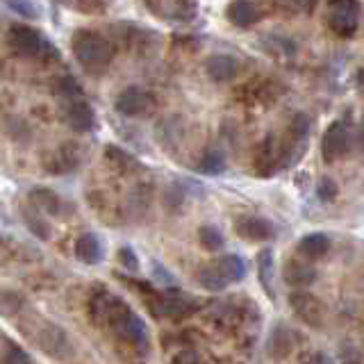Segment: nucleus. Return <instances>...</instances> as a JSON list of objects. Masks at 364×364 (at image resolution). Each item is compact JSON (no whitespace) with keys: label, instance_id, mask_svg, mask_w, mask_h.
<instances>
[{"label":"nucleus","instance_id":"obj_1","mask_svg":"<svg viewBox=\"0 0 364 364\" xmlns=\"http://www.w3.org/2000/svg\"><path fill=\"white\" fill-rule=\"evenodd\" d=\"M73 55L80 66L89 73H102L112 64V43L94 30H77L73 34Z\"/></svg>","mask_w":364,"mask_h":364},{"label":"nucleus","instance_id":"obj_2","mask_svg":"<svg viewBox=\"0 0 364 364\" xmlns=\"http://www.w3.org/2000/svg\"><path fill=\"white\" fill-rule=\"evenodd\" d=\"M7 39L14 53L23 57H43L46 53H53V46L43 39V34L39 30H34L30 26H21V23L9 28Z\"/></svg>","mask_w":364,"mask_h":364},{"label":"nucleus","instance_id":"obj_3","mask_svg":"<svg viewBox=\"0 0 364 364\" xmlns=\"http://www.w3.org/2000/svg\"><path fill=\"white\" fill-rule=\"evenodd\" d=\"M151 310L155 316H182L191 314L198 307V301H193L191 296H187L180 289H166L162 294L153 291L151 294Z\"/></svg>","mask_w":364,"mask_h":364},{"label":"nucleus","instance_id":"obj_4","mask_svg":"<svg viewBox=\"0 0 364 364\" xmlns=\"http://www.w3.org/2000/svg\"><path fill=\"white\" fill-rule=\"evenodd\" d=\"M291 159L289 155V148H284L282 141H278L276 136H267L264 141H262L259 151L255 155V173L267 178V176H273L278 168H282Z\"/></svg>","mask_w":364,"mask_h":364},{"label":"nucleus","instance_id":"obj_5","mask_svg":"<svg viewBox=\"0 0 364 364\" xmlns=\"http://www.w3.org/2000/svg\"><path fill=\"white\" fill-rule=\"evenodd\" d=\"M289 305L305 326L310 328H323L326 326V305L321 299H316L310 291H291Z\"/></svg>","mask_w":364,"mask_h":364},{"label":"nucleus","instance_id":"obj_6","mask_svg":"<svg viewBox=\"0 0 364 364\" xmlns=\"http://www.w3.org/2000/svg\"><path fill=\"white\" fill-rule=\"evenodd\" d=\"M350 148L348 141V128L341 121L330 123L326 132H323V139H321V155H323V162L326 164H333L337 159H341Z\"/></svg>","mask_w":364,"mask_h":364},{"label":"nucleus","instance_id":"obj_7","mask_svg":"<svg viewBox=\"0 0 364 364\" xmlns=\"http://www.w3.org/2000/svg\"><path fill=\"white\" fill-rule=\"evenodd\" d=\"M153 105H155V98L148 94L146 89L134 87V85L123 89L117 96V102H114V107H117L121 117H141V114L148 112Z\"/></svg>","mask_w":364,"mask_h":364},{"label":"nucleus","instance_id":"obj_8","mask_svg":"<svg viewBox=\"0 0 364 364\" xmlns=\"http://www.w3.org/2000/svg\"><path fill=\"white\" fill-rule=\"evenodd\" d=\"M235 232L239 237H244L246 242H264V239H271L276 235L273 225L262 219V216H253V214H244L235 219Z\"/></svg>","mask_w":364,"mask_h":364},{"label":"nucleus","instance_id":"obj_9","mask_svg":"<svg viewBox=\"0 0 364 364\" xmlns=\"http://www.w3.org/2000/svg\"><path fill=\"white\" fill-rule=\"evenodd\" d=\"M75 257L80 262H85V264H98L105 257V246H102L100 237L94 235V232H85L75 239Z\"/></svg>","mask_w":364,"mask_h":364},{"label":"nucleus","instance_id":"obj_10","mask_svg":"<svg viewBox=\"0 0 364 364\" xmlns=\"http://www.w3.org/2000/svg\"><path fill=\"white\" fill-rule=\"evenodd\" d=\"M205 71L214 82H230L239 73V62L232 55H212L205 64Z\"/></svg>","mask_w":364,"mask_h":364},{"label":"nucleus","instance_id":"obj_11","mask_svg":"<svg viewBox=\"0 0 364 364\" xmlns=\"http://www.w3.org/2000/svg\"><path fill=\"white\" fill-rule=\"evenodd\" d=\"M225 16L237 28H250L257 23L259 11L253 3H250V0H232L225 9Z\"/></svg>","mask_w":364,"mask_h":364},{"label":"nucleus","instance_id":"obj_12","mask_svg":"<svg viewBox=\"0 0 364 364\" xmlns=\"http://www.w3.org/2000/svg\"><path fill=\"white\" fill-rule=\"evenodd\" d=\"M282 276L284 282L291 284V287H307L316 280V271L301 259H289L282 269Z\"/></svg>","mask_w":364,"mask_h":364},{"label":"nucleus","instance_id":"obj_13","mask_svg":"<svg viewBox=\"0 0 364 364\" xmlns=\"http://www.w3.org/2000/svg\"><path fill=\"white\" fill-rule=\"evenodd\" d=\"M330 250V237L326 232H310L299 242V253L307 259H321Z\"/></svg>","mask_w":364,"mask_h":364},{"label":"nucleus","instance_id":"obj_14","mask_svg":"<svg viewBox=\"0 0 364 364\" xmlns=\"http://www.w3.org/2000/svg\"><path fill=\"white\" fill-rule=\"evenodd\" d=\"M66 119L75 132H89L94 128V109H91L85 100H73L71 107L66 112Z\"/></svg>","mask_w":364,"mask_h":364},{"label":"nucleus","instance_id":"obj_15","mask_svg":"<svg viewBox=\"0 0 364 364\" xmlns=\"http://www.w3.org/2000/svg\"><path fill=\"white\" fill-rule=\"evenodd\" d=\"M358 21H360V14H348V11H330L328 26L337 34V37L350 39L353 34L358 32Z\"/></svg>","mask_w":364,"mask_h":364},{"label":"nucleus","instance_id":"obj_16","mask_svg":"<svg viewBox=\"0 0 364 364\" xmlns=\"http://www.w3.org/2000/svg\"><path fill=\"white\" fill-rule=\"evenodd\" d=\"M198 284L208 291H223L228 284H230V280H228V276L221 271V267L216 264V262H212V264H205L198 271Z\"/></svg>","mask_w":364,"mask_h":364},{"label":"nucleus","instance_id":"obj_17","mask_svg":"<svg viewBox=\"0 0 364 364\" xmlns=\"http://www.w3.org/2000/svg\"><path fill=\"white\" fill-rule=\"evenodd\" d=\"M30 203L37 210H43V212H48L53 216L62 212V198L50 189H32L30 191Z\"/></svg>","mask_w":364,"mask_h":364},{"label":"nucleus","instance_id":"obj_18","mask_svg":"<svg viewBox=\"0 0 364 364\" xmlns=\"http://www.w3.org/2000/svg\"><path fill=\"white\" fill-rule=\"evenodd\" d=\"M216 264L221 267V271L228 276V280L230 282H239V280H244L246 278V273H248V267H246V262L242 255H235V253H228L223 257L216 259Z\"/></svg>","mask_w":364,"mask_h":364},{"label":"nucleus","instance_id":"obj_19","mask_svg":"<svg viewBox=\"0 0 364 364\" xmlns=\"http://www.w3.org/2000/svg\"><path fill=\"white\" fill-rule=\"evenodd\" d=\"M198 171H200L203 176H219V173H223V171H225V155L219 151V148H210V151L200 157Z\"/></svg>","mask_w":364,"mask_h":364},{"label":"nucleus","instance_id":"obj_20","mask_svg":"<svg viewBox=\"0 0 364 364\" xmlns=\"http://www.w3.org/2000/svg\"><path fill=\"white\" fill-rule=\"evenodd\" d=\"M21 214H23V219H26L28 230L34 237H39V239H43V242H48V239H50V225H48V221H43V216L39 214V210L23 208Z\"/></svg>","mask_w":364,"mask_h":364},{"label":"nucleus","instance_id":"obj_21","mask_svg":"<svg viewBox=\"0 0 364 364\" xmlns=\"http://www.w3.org/2000/svg\"><path fill=\"white\" fill-rule=\"evenodd\" d=\"M80 162L77 157V146H71V144H64L62 148H57L55 153V164H60L55 168V173H64V171H73Z\"/></svg>","mask_w":364,"mask_h":364},{"label":"nucleus","instance_id":"obj_22","mask_svg":"<svg viewBox=\"0 0 364 364\" xmlns=\"http://www.w3.org/2000/svg\"><path fill=\"white\" fill-rule=\"evenodd\" d=\"M198 242L205 250H221L223 244H225V239H223V232L219 230V228H214V225H200L198 228Z\"/></svg>","mask_w":364,"mask_h":364},{"label":"nucleus","instance_id":"obj_23","mask_svg":"<svg viewBox=\"0 0 364 364\" xmlns=\"http://www.w3.org/2000/svg\"><path fill=\"white\" fill-rule=\"evenodd\" d=\"M105 157L114 166H119L123 171H134L136 166H139V162H136L130 153H125L123 148H119V146H107L105 148Z\"/></svg>","mask_w":364,"mask_h":364},{"label":"nucleus","instance_id":"obj_24","mask_svg":"<svg viewBox=\"0 0 364 364\" xmlns=\"http://www.w3.org/2000/svg\"><path fill=\"white\" fill-rule=\"evenodd\" d=\"M257 271H259V280L264 284V289L271 294V273H273V250L271 248H264L262 253L257 255Z\"/></svg>","mask_w":364,"mask_h":364},{"label":"nucleus","instance_id":"obj_25","mask_svg":"<svg viewBox=\"0 0 364 364\" xmlns=\"http://www.w3.org/2000/svg\"><path fill=\"white\" fill-rule=\"evenodd\" d=\"M271 346H278V350H273V355H284L289 348H291V335H289V330L284 328V326H278V328H273V335H271Z\"/></svg>","mask_w":364,"mask_h":364},{"label":"nucleus","instance_id":"obj_26","mask_svg":"<svg viewBox=\"0 0 364 364\" xmlns=\"http://www.w3.org/2000/svg\"><path fill=\"white\" fill-rule=\"evenodd\" d=\"M57 91L64 96V98H82V87H80V82H75V77H71V75H64L60 82H57Z\"/></svg>","mask_w":364,"mask_h":364},{"label":"nucleus","instance_id":"obj_27","mask_svg":"<svg viewBox=\"0 0 364 364\" xmlns=\"http://www.w3.org/2000/svg\"><path fill=\"white\" fill-rule=\"evenodd\" d=\"M337 193H339V187H337V182H335L333 178L323 176L321 180H318V185H316V196L321 198L323 203L335 200V198H337Z\"/></svg>","mask_w":364,"mask_h":364},{"label":"nucleus","instance_id":"obj_28","mask_svg":"<svg viewBox=\"0 0 364 364\" xmlns=\"http://www.w3.org/2000/svg\"><path fill=\"white\" fill-rule=\"evenodd\" d=\"M7 7L11 11H16V14H21L23 18H37V7H34L30 0H7Z\"/></svg>","mask_w":364,"mask_h":364},{"label":"nucleus","instance_id":"obj_29","mask_svg":"<svg viewBox=\"0 0 364 364\" xmlns=\"http://www.w3.org/2000/svg\"><path fill=\"white\" fill-rule=\"evenodd\" d=\"M119 259H121V264L128 269V271H132V273H136L139 271V259H136V253L132 248H128V246H123V248H119Z\"/></svg>","mask_w":364,"mask_h":364},{"label":"nucleus","instance_id":"obj_30","mask_svg":"<svg viewBox=\"0 0 364 364\" xmlns=\"http://www.w3.org/2000/svg\"><path fill=\"white\" fill-rule=\"evenodd\" d=\"M330 11H348V14H360V0H330Z\"/></svg>","mask_w":364,"mask_h":364},{"label":"nucleus","instance_id":"obj_31","mask_svg":"<svg viewBox=\"0 0 364 364\" xmlns=\"http://www.w3.org/2000/svg\"><path fill=\"white\" fill-rule=\"evenodd\" d=\"M3 362H7V364H14V362H32V358H30L23 348H18V346L11 344V346L7 348V353L3 355Z\"/></svg>","mask_w":364,"mask_h":364},{"label":"nucleus","instance_id":"obj_32","mask_svg":"<svg viewBox=\"0 0 364 364\" xmlns=\"http://www.w3.org/2000/svg\"><path fill=\"white\" fill-rule=\"evenodd\" d=\"M173 362L176 364H196V362H200V355L193 353L191 348H182L178 355H173Z\"/></svg>","mask_w":364,"mask_h":364},{"label":"nucleus","instance_id":"obj_33","mask_svg":"<svg viewBox=\"0 0 364 364\" xmlns=\"http://www.w3.org/2000/svg\"><path fill=\"white\" fill-rule=\"evenodd\" d=\"M153 271H155V278L159 280V282H166V284H173L176 282V278H173V273H171L168 269H164L159 262H153Z\"/></svg>","mask_w":364,"mask_h":364},{"label":"nucleus","instance_id":"obj_34","mask_svg":"<svg viewBox=\"0 0 364 364\" xmlns=\"http://www.w3.org/2000/svg\"><path fill=\"white\" fill-rule=\"evenodd\" d=\"M182 200H185V193H182V189L178 185H173V187L168 189V193H166V203L171 205V208H178Z\"/></svg>","mask_w":364,"mask_h":364},{"label":"nucleus","instance_id":"obj_35","mask_svg":"<svg viewBox=\"0 0 364 364\" xmlns=\"http://www.w3.org/2000/svg\"><path fill=\"white\" fill-rule=\"evenodd\" d=\"M287 3L294 9L305 11V14H310V11H314V7H316V0H287Z\"/></svg>","mask_w":364,"mask_h":364},{"label":"nucleus","instance_id":"obj_36","mask_svg":"<svg viewBox=\"0 0 364 364\" xmlns=\"http://www.w3.org/2000/svg\"><path fill=\"white\" fill-rule=\"evenodd\" d=\"M305 360H310V362H330V355H323V353H310Z\"/></svg>","mask_w":364,"mask_h":364}]
</instances>
